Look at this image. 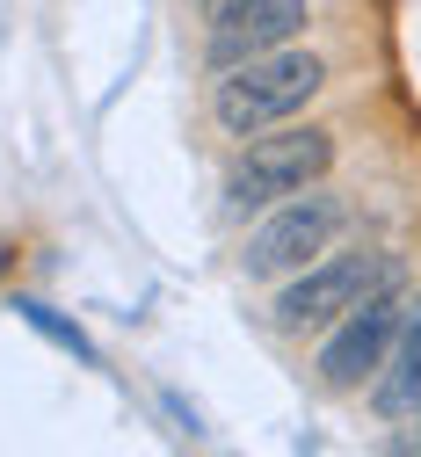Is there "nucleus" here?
Returning a JSON list of instances; mask_svg holds the SVG:
<instances>
[{"instance_id":"nucleus-1","label":"nucleus","mask_w":421,"mask_h":457,"mask_svg":"<svg viewBox=\"0 0 421 457\" xmlns=\"http://www.w3.org/2000/svg\"><path fill=\"white\" fill-rule=\"evenodd\" d=\"M320 87H327V59L283 44V51H262V59H240V66L218 73V87H211V117H218L225 138H262V131L290 124Z\"/></svg>"},{"instance_id":"nucleus-9","label":"nucleus","mask_w":421,"mask_h":457,"mask_svg":"<svg viewBox=\"0 0 421 457\" xmlns=\"http://www.w3.org/2000/svg\"><path fill=\"white\" fill-rule=\"evenodd\" d=\"M8 269H15V247H0V276H8Z\"/></svg>"},{"instance_id":"nucleus-8","label":"nucleus","mask_w":421,"mask_h":457,"mask_svg":"<svg viewBox=\"0 0 421 457\" xmlns=\"http://www.w3.org/2000/svg\"><path fill=\"white\" fill-rule=\"evenodd\" d=\"M8 312H15V320H22L29 334H44L51 349H66L73 363H88V370L102 363V349H95V341H88V327H80V320H66V312H58V305H44V298H8Z\"/></svg>"},{"instance_id":"nucleus-3","label":"nucleus","mask_w":421,"mask_h":457,"mask_svg":"<svg viewBox=\"0 0 421 457\" xmlns=\"http://www.w3.org/2000/svg\"><path fill=\"white\" fill-rule=\"evenodd\" d=\"M385 283H400L392 254H371V247H356V254H327V262L298 269L283 291H276V327H283V334L334 327V320H349L356 305H364L371 291H385Z\"/></svg>"},{"instance_id":"nucleus-5","label":"nucleus","mask_w":421,"mask_h":457,"mask_svg":"<svg viewBox=\"0 0 421 457\" xmlns=\"http://www.w3.org/2000/svg\"><path fill=\"white\" fill-rule=\"evenodd\" d=\"M400 327H407L400 283H385V291H371L349 320H334V334L320 341V378H327L334 392H356L364 378H378L385 356H392V341H400Z\"/></svg>"},{"instance_id":"nucleus-4","label":"nucleus","mask_w":421,"mask_h":457,"mask_svg":"<svg viewBox=\"0 0 421 457\" xmlns=\"http://www.w3.org/2000/svg\"><path fill=\"white\" fill-rule=\"evenodd\" d=\"M334 233H341V204L334 196H283V204H269V218L248 233V254H240V269L248 276H298V269H313V254H327L334 247Z\"/></svg>"},{"instance_id":"nucleus-2","label":"nucleus","mask_w":421,"mask_h":457,"mask_svg":"<svg viewBox=\"0 0 421 457\" xmlns=\"http://www.w3.org/2000/svg\"><path fill=\"white\" fill-rule=\"evenodd\" d=\"M327 167H334V131H320V124L262 131V138H248V153L232 160L225 204H232L240 218H248V211H269V204H283V196H306Z\"/></svg>"},{"instance_id":"nucleus-7","label":"nucleus","mask_w":421,"mask_h":457,"mask_svg":"<svg viewBox=\"0 0 421 457\" xmlns=\"http://www.w3.org/2000/svg\"><path fill=\"white\" fill-rule=\"evenodd\" d=\"M371 407H378V421H414L421 414V305L407 312L385 370L371 378Z\"/></svg>"},{"instance_id":"nucleus-6","label":"nucleus","mask_w":421,"mask_h":457,"mask_svg":"<svg viewBox=\"0 0 421 457\" xmlns=\"http://www.w3.org/2000/svg\"><path fill=\"white\" fill-rule=\"evenodd\" d=\"M313 22V0H218L211 15V66H240V59H262V51L298 44Z\"/></svg>"}]
</instances>
